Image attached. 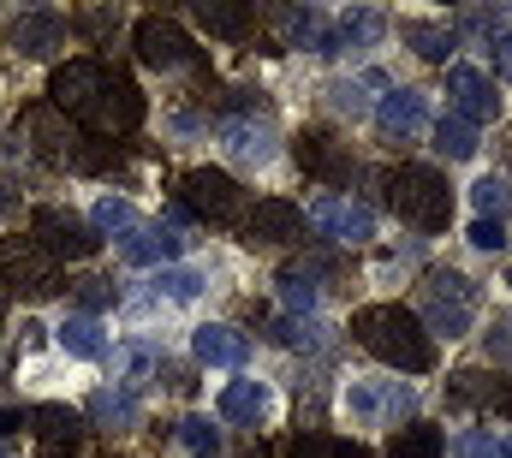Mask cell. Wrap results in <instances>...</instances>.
I'll return each mask as SVG.
<instances>
[{
    "label": "cell",
    "instance_id": "obj_1",
    "mask_svg": "<svg viewBox=\"0 0 512 458\" xmlns=\"http://www.w3.org/2000/svg\"><path fill=\"white\" fill-rule=\"evenodd\" d=\"M48 102L78 125L96 131H137L143 125V90L108 60H66L48 84Z\"/></svg>",
    "mask_w": 512,
    "mask_h": 458
},
{
    "label": "cell",
    "instance_id": "obj_2",
    "mask_svg": "<svg viewBox=\"0 0 512 458\" xmlns=\"http://www.w3.org/2000/svg\"><path fill=\"white\" fill-rule=\"evenodd\" d=\"M352 340L370 357H382L387 369H405V375H429L435 369V340L423 334V322L405 304H364L352 316Z\"/></svg>",
    "mask_w": 512,
    "mask_h": 458
},
{
    "label": "cell",
    "instance_id": "obj_3",
    "mask_svg": "<svg viewBox=\"0 0 512 458\" xmlns=\"http://www.w3.org/2000/svg\"><path fill=\"white\" fill-rule=\"evenodd\" d=\"M24 131H30L36 155H42V161H54V167H72V173H102V167H108V143L96 149L72 119L54 108V102L30 108V114H24Z\"/></svg>",
    "mask_w": 512,
    "mask_h": 458
},
{
    "label": "cell",
    "instance_id": "obj_4",
    "mask_svg": "<svg viewBox=\"0 0 512 458\" xmlns=\"http://www.w3.org/2000/svg\"><path fill=\"white\" fill-rule=\"evenodd\" d=\"M387 203L399 221H411L417 232H441L453 221V191L435 167H399L387 173Z\"/></svg>",
    "mask_w": 512,
    "mask_h": 458
},
{
    "label": "cell",
    "instance_id": "obj_5",
    "mask_svg": "<svg viewBox=\"0 0 512 458\" xmlns=\"http://www.w3.org/2000/svg\"><path fill=\"white\" fill-rule=\"evenodd\" d=\"M471 316H477V286L465 280V274H429L423 280V334H447V340H459L465 328H471Z\"/></svg>",
    "mask_w": 512,
    "mask_h": 458
},
{
    "label": "cell",
    "instance_id": "obj_6",
    "mask_svg": "<svg viewBox=\"0 0 512 458\" xmlns=\"http://www.w3.org/2000/svg\"><path fill=\"white\" fill-rule=\"evenodd\" d=\"M179 209L197 215V221H209V227H233L245 215V191L227 173H215V167H191L179 179Z\"/></svg>",
    "mask_w": 512,
    "mask_h": 458
},
{
    "label": "cell",
    "instance_id": "obj_7",
    "mask_svg": "<svg viewBox=\"0 0 512 458\" xmlns=\"http://www.w3.org/2000/svg\"><path fill=\"white\" fill-rule=\"evenodd\" d=\"M30 238H36V250L42 256H66V262H84V256H96V227L90 221H78L72 209H36V227H30Z\"/></svg>",
    "mask_w": 512,
    "mask_h": 458
},
{
    "label": "cell",
    "instance_id": "obj_8",
    "mask_svg": "<svg viewBox=\"0 0 512 458\" xmlns=\"http://www.w3.org/2000/svg\"><path fill=\"white\" fill-rule=\"evenodd\" d=\"M0 274H6V286H18L24 298L60 292V268H54V256L36 250V238H0Z\"/></svg>",
    "mask_w": 512,
    "mask_h": 458
},
{
    "label": "cell",
    "instance_id": "obj_9",
    "mask_svg": "<svg viewBox=\"0 0 512 458\" xmlns=\"http://www.w3.org/2000/svg\"><path fill=\"white\" fill-rule=\"evenodd\" d=\"M131 42H137V60H143V66H161V72H173V66H191V60H197L191 36H185L173 18H137Z\"/></svg>",
    "mask_w": 512,
    "mask_h": 458
},
{
    "label": "cell",
    "instance_id": "obj_10",
    "mask_svg": "<svg viewBox=\"0 0 512 458\" xmlns=\"http://www.w3.org/2000/svg\"><path fill=\"white\" fill-rule=\"evenodd\" d=\"M310 227H322L334 244H364V238L376 232V215H370L358 197L328 191V197H316V203H310Z\"/></svg>",
    "mask_w": 512,
    "mask_h": 458
},
{
    "label": "cell",
    "instance_id": "obj_11",
    "mask_svg": "<svg viewBox=\"0 0 512 458\" xmlns=\"http://www.w3.org/2000/svg\"><path fill=\"white\" fill-rule=\"evenodd\" d=\"M6 42H12L24 60H54V54L72 42V24H66L60 12H24V18L6 24Z\"/></svg>",
    "mask_w": 512,
    "mask_h": 458
},
{
    "label": "cell",
    "instance_id": "obj_12",
    "mask_svg": "<svg viewBox=\"0 0 512 458\" xmlns=\"http://www.w3.org/2000/svg\"><path fill=\"white\" fill-rule=\"evenodd\" d=\"M447 96H453V119H465L471 131L489 125V119H501V96H495V84L477 66H453L447 72Z\"/></svg>",
    "mask_w": 512,
    "mask_h": 458
},
{
    "label": "cell",
    "instance_id": "obj_13",
    "mask_svg": "<svg viewBox=\"0 0 512 458\" xmlns=\"http://www.w3.org/2000/svg\"><path fill=\"white\" fill-rule=\"evenodd\" d=\"M245 238L251 244H298L304 238V209L286 203V197H262L245 215Z\"/></svg>",
    "mask_w": 512,
    "mask_h": 458
},
{
    "label": "cell",
    "instance_id": "obj_14",
    "mask_svg": "<svg viewBox=\"0 0 512 458\" xmlns=\"http://www.w3.org/2000/svg\"><path fill=\"white\" fill-rule=\"evenodd\" d=\"M298 167L316 173V179H328V185H346V179H352V155H346L328 131H304V137H298Z\"/></svg>",
    "mask_w": 512,
    "mask_h": 458
},
{
    "label": "cell",
    "instance_id": "obj_15",
    "mask_svg": "<svg viewBox=\"0 0 512 458\" xmlns=\"http://www.w3.org/2000/svg\"><path fill=\"white\" fill-rule=\"evenodd\" d=\"M423 96L417 90H387L382 108H376V131H382L387 143H411L417 131H423Z\"/></svg>",
    "mask_w": 512,
    "mask_h": 458
},
{
    "label": "cell",
    "instance_id": "obj_16",
    "mask_svg": "<svg viewBox=\"0 0 512 458\" xmlns=\"http://www.w3.org/2000/svg\"><path fill=\"white\" fill-rule=\"evenodd\" d=\"M274 24H280V42H286V48L334 54V30H328V18H322L316 6H286V12H274Z\"/></svg>",
    "mask_w": 512,
    "mask_h": 458
},
{
    "label": "cell",
    "instance_id": "obj_17",
    "mask_svg": "<svg viewBox=\"0 0 512 458\" xmlns=\"http://www.w3.org/2000/svg\"><path fill=\"white\" fill-rule=\"evenodd\" d=\"M346 405H352V417H364V423H399V411H411V387H399V381H382V387H352L346 393Z\"/></svg>",
    "mask_w": 512,
    "mask_h": 458
},
{
    "label": "cell",
    "instance_id": "obj_18",
    "mask_svg": "<svg viewBox=\"0 0 512 458\" xmlns=\"http://www.w3.org/2000/svg\"><path fill=\"white\" fill-rule=\"evenodd\" d=\"M179 244H185V238H173L167 227H131L126 238H120V256L137 262V268H149V262H161V268H167V262L179 256Z\"/></svg>",
    "mask_w": 512,
    "mask_h": 458
},
{
    "label": "cell",
    "instance_id": "obj_19",
    "mask_svg": "<svg viewBox=\"0 0 512 458\" xmlns=\"http://www.w3.org/2000/svg\"><path fill=\"white\" fill-rule=\"evenodd\" d=\"M191 351H197L203 363H215V369H239V363L251 357V345H245V334H233V328H197V340H191Z\"/></svg>",
    "mask_w": 512,
    "mask_h": 458
},
{
    "label": "cell",
    "instance_id": "obj_20",
    "mask_svg": "<svg viewBox=\"0 0 512 458\" xmlns=\"http://www.w3.org/2000/svg\"><path fill=\"white\" fill-rule=\"evenodd\" d=\"M221 137H227V155H233V161H256V167H262V161L274 155V131L256 125V119H227Z\"/></svg>",
    "mask_w": 512,
    "mask_h": 458
},
{
    "label": "cell",
    "instance_id": "obj_21",
    "mask_svg": "<svg viewBox=\"0 0 512 458\" xmlns=\"http://www.w3.org/2000/svg\"><path fill=\"white\" fill-rule=\"evenodd\" d=\"M387 453L393 458H441L447 453V435H441L435 423H405V429H393Z\"/></svg>",
    "mask_w": 512,
    "mask_h": 458
},
{
    "label": "cell",
    "instance_id": "obj_22",
    "mask_svg": "<svg viewBox=\"0 0 512 458\" xmlns=\"http://www.w3.org/2000/svg\"><path fill=\"white\" fill-rule=\"evenodd\" d=\"M197 24L209 36H251L256 30V6H221V0H203L197 6Z\"/></svg>",
    "mask_w": 512,
    "mask_h": 458
},
{
    "label": "cell",
    "instance_id": "obj_23",
    "mask_svg": "<svg viewBox=\"0 0 512 458\" xmlns=\"http://www.w3.org/2000/svg\"><path fill=\"white\" fill-rule=\"evenodd\" d=\"M286 458H376L370 447H358V441H346V435H322V429H310V435H298Z\"/></svg>",
    "mask_w": 512,
    "mask_h": 458
},
{
    "label": "cell",
    "instance_id": "obj_24",
    "mask_svg": "<svg viewBox=\"0 0 512 458\" xmlns=\"http://www.w3.org/2000/svg\"><path fill=\"white\" fill-rule=\"evenodd\" d=\"M90 417H96L102 429H137V393H126V387H102V393L90 399Z\"/></svg>",
    "mask_w": 512,
    "mask_h": 458
},
{
    "label": "cell",
    "instance_id": "obj_25",
    "mask_svg": "<svg viewBox=\"0 0 512 458\" xmlns=\"http://www.w3.org/2000/svg\"><path fill=\"white\" fill-rule=\"evenodd\" d=\"M268 411V387L262 381H233L227 393H221V417L227 423H256Z\"/></svg>",
    "mask_w": 512,
    "mask_h": 458
},
{
    "label": "cell",
    "instance_id": "obj_26",
    "mask_svg": "<svg viewBox=\"0 0 512 458\" xmlns=\"http://www.w3.org/2000/svg\"><path fill=\"white\" fill-rule=\"evenodd\" d=\"M24 423L42 435V441H78V411H66V405H36V411H24Z\"/></svg>",
    "mask_w": 512,
    "mask_h": 458
},
{
    "label": "cell",
    "instance_id": "obj_27",
    "mask_svg": "<svg viewBox=\"0 0 512 458\" xmlns=\"http://www.w3.org/2000/svg\"><path fill=\"white\" fill-rule=\"evenodd\" d=\"M447 399H453V405H495V399H501V381H489L483 369H459V375L447 381Z\"/></svg>",
    "mask_w": 512,
    "mask_h": 458
},
{
    "label": "cell",
    "instance_id": "obj_28",
    "mask_svg": "<svg viewBox=\"0 0 512 458\" xmlns=\"http://www.w3.org/2000/svg\"><path fill=\"white\" fill-rule=\"evenodd\" d=\"M90 227H96V238H126V232L143 227V221H137V209H131L126 197H102L96 215H90Z\"/></svg>",
    "mask_w": 512,
    "mask_h": 458
},
{
    "label": "cell",
    "instance_id": "obj_29",
    "mask_svg": "<svg viewBox=\"0 0 512 458\" xmlns=\"http://www.w3.org/2000/svg\"><path fill=\"white\" fill-rule=\"evenodd\" d=\"M405 42H411L423 60H435V66H447V54L459 48V36H453V30H441V24H405Z\"/></svg>",
    "mask_w": 512,
    "mask_h": 458
},
{
    "label": "cell",
    "instance_id": "obj_30",
    "mask_svg": "<svg viewBox=\"0 0 512 458\" xmlns=\"http://www.w3.org/2000/svg\"><path fill=\"white\" fill-rule=\"evenodd\" d=\"M435 149H441L447 161H471V155H477V131H471L465 119L447 114L441 125H435Z\"/></svg>",
    "mask_w": 512,
    "mask_h": 458
},
{
    "label": "cell",
    "instance_id": "obj_31",
    "mask_svg": "<svg viewBox=\"0 0 512 458\" xmlns=\"http://www.w3.org/2000/svg\"><path fill=\"white\" fill-rule=\"evenodd\" d=\"M60 345H66L72 357H90V363L108 351V345H102V328H96L90 316H66V328H60Z\"/></svg>",
    "mask_w": 512,
    "mask_h": 458
},
{
    "label": "cell",
    "instance_id": "obj_32",
    "mask_svg": "<svg viewBox=\"0 0 512 458\" xmlns=\"http://www.w3.org/2000/svg\"><path fill=\"white\" fill-rule=\"evenodd\" d=\"M471 203H477V221H507L512 215V191H507V179H483L477 191H471Z\"/></svg>",
    "mask_w": 512,
    "mask_h": 458
},
{
    "label": "cell",
    "instance_id": "obj_33",
    "mask_svg": "<svg viewBox=\"0 0 512 458\" xmlns=\"http://www.w3.org/2000/svg\"><path fill=\"white\" fill-rule=\"evenodd\" d=\"M382 36V12H346L340 30H334V48H364Z\"/></svg>",
    "mask_w": 512,
    "mask_h": 458
},
{
    "label": "cell",
    "instance_id": "obj_34",
    "mask_svg": "<svg viewBox=\"0 0 512 458\" xmlns=\"http://www.w3.org/2000/svg\"><path fill=\"white\" fill-rule=\"evenodd\" d=\"M280 298L310 316V310H316V274H310V268H286V274H280Z\"/></svg>",
    "mask_w": 512,
    "mask_h": 458
},
{
    "label": "cell",
    "instance_id": "obj_35",
    "mask_svg": "<svg viewBox=\"0 0 512 458\" xmlns=\"http://www.w3.org/2000/svg\"><path fill=\"white\" fill-rule=\"evenodd\" d=\"M179 441H185V453L191 458H221V435H215L209 423H197V417L179 423Z\"/></svg>",
    "mask_w": 512,
    "mask_h": 458
},
{
    "label": "cell",
    "instance_id": "obj_36",
    "mask_svg": "<svg viewBox=\"0 0 512 458\" xmlns=\"http://www.w3.org/2000/svg\"><path fill=\"white\" fill-rule=\"evenodd\" d=\"M155 286H161L167 298H197V292H203V274H191V268H161Z\"/></svg>",
    "mask_w": 512,
    "mask_h": 458
},
{
    "label": "cell",
    "instance_id": "obj_37",
    "mask_svg": "<svg viewBox=\"0 0 512 458\" xmlns=\"http://www.w3.org/2000/svg\"><path fill=\"white\" fill-rule=\"evenodd\" d=\"M78 304H84V316L96 322V310L114 304V286H108V280H78Z\"/></svg>",
    "mask_w": 512,
    "mask_h": 458
},
{
    "label": "cell",
    "instance_id": "obj_38",
    "mask_svg": "<svg viewBox=\"0 0 512 458\" xmlns=\"http://www.w3.org/2000/svg\"><path fill=\"white\" fill-rule=\"evenodd\" d=\"M274 340H280V345H322V328L292 316V322H280V328H274Z\"/></svg>",
    "mask_w": 512,
    "mask_h": 458
},
{
    "label": "cell",
    "instance_id": "obj_39",
    "mask_svg": "<svg viewBox=\"0 0 512 458\" xmlns=\"http://www.w3.org/2000/svg\"><path fill=\"white\" fill-rule=\"evenodd\" d=\"M477 250H507V232L495 227V221H471V232H465Z\"/></svg>",
    "mask_w": 512,
    "mask_h": 458
},
{
    "label": "cell",
    "instance_id": "obj_40",
    "mask_svg": "<svg viewBox=\"0 0 512 458\" xmlns=\"http://www.w3.org/2000/svg\"><path fill=\"white\" fill-rule=\"evenodd\" d=\"M328 102H334L340 114H364V90H358V84H334V90H328Z\"/></svg>",
    "mask_w": 512,
    "mask_h": 458
},
{
    "label": "cell",
    "instance_id": "obj_41",
    "mask_svg": "<svg viewBox=\"0 0 512 458\" xmlns=\"http://www.w3.org/2000/svg\"><path fill=\"white\" fill-rule=\"evenodd\" d=\"M78 24H84V30H90L96 42H102V36H114V30H120V12H84Z\"/></svg>",
    "mask_w": 512,
    "mask_h": 458
},
{
    "label": "cell",
    "instance_id": "obj_42",
    "mask_svg": "<svg viewBox=\"0 0 512 458\" xmlns=\"http://www.w3.org/2000/svg\"><path fill=\"white\" fill-rule=\"evenodd\" d=\"M489 357L512 363V328H495V334H489Z\"/></svg>",
    "mask_w": 512,
    "mask_h": 458
},
{
    "label": "cell",
    "instance_id": "obj_43",
    "mask_svg": "<svg viewBox=\"0 0 512 458\" xmlns=\"http://www.w3.org/2000/svg\"><path fill=\"white\" fill-rule=\"evenodd\" d=\"M495 72H501V78H512V36H501V42H495Z\"/></svg>",
    "mask_w": 512,
    "mask_h": 458
},
{
    "label": "cell",
    "instance_id": "obj_44",
    "mask_svg": "<svg viewBox=\"0 0 512 458\" xmlns=\"http://www.w3.org/2000/svg\"><path fill=\"white\" fill-rule=\"evenodd\" d=\"M18 429H24V411H6V405H0V441L18 435Z\"/></svg>",
    "mask_w": 512,
    "mask_h": 458
},
{
    "label": "cell",
    "instance_id": "obj_45",
    "mask_svg": "<svg viewBox=\"0 0 512 458\" xmlns=\"http://www.w3.org/2000/svg\"><path fill=\"white\" fill-rule=\"evenodd\" d=\"M42 458H78V447H66V441H42Z\"/></svg>",
    "mask_w": 512,
    "mask_h": 458
},
{
    "label": "cell",
    "instance_id": "obj_46",
    "mask_svg": "<svg viewBox=\"0 0 512 458\" xmlns=\"http://www.w3.org/2000/svg\"><path fill=\"white\" fill-rule=\"evenodd\" d=\"M495 411H501V417H512V387H501V399H495Z\"/></svg>",
    "mask_w": 512,
    "mask_h": 458
},
{
    "label": "cell",
    "instance_id": "obj_47",
    "mask_svg": "<svg viewBox=\"0 0 512 458\" xmlns=\"http://www.w3.org/2000/svg\"><path fill=\"white\" fill-rule=\"evenodd\" d=\"M6 215H12V191L0 185V221H6Z\"/></svg>",
    "mask_w": 512,
    "mask_h": 458
},
{
    "label": "cell",
    "instance_id": "obj_48",
    "mask_svg": "<svg viewBox=\"0 0 512 458\" xmlns=\"http://www.w3.org/2000/svg\"><path fill=\"white\" fill-rule=\"evenodd\" d=\"M495 458H512V441H501V447H495Z\"/></svg>",
    "mask_w": 512,
    "mask_h": 458
},
{
    "label": "cell",
    "instance_id": "obj_49",
    "mask_svg": "<svg viewBox=\"0 0 512 458\" xmlns=\"http://www.w3.org/2000/svg\"><path fill=\"white\" fill-rule=\"evenodd\" d=\"M0 458H18V453H12V447H6V441H0Z\"/></svg>",
    "mask_w": 512,
    "mask_h": 458
}]
</instances>
